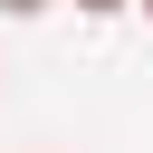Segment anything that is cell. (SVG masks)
Segmentation results:
<instances>
[{
	"label": "cell",
	"instance_id": "6da1fadb",
	"mask_svg": "<svg viewBox=\"0 0 153 153\" xmlns=\"http://www.w3.org/2000/svg\"><path fill=\"white\" fill-rule=\"evenodd\" d=\"M76 10H86V19H115V10H134V0H76Z\"/></svg>",
	"mask_w": 153,
	"mask_h": 153
},
{
	"label": "cell",
	"instance_id": "7a4b0ae2",
	"mask_svg": "<svg viewBox=\"0 0 153 153\" xmlns=\"http://www.w3.org/2000/svg\"><path fill=\"white\" fill-rule=\"evenodd\" d=\"M0 10H10V19H38V10H48V0H0Z\"/></svg>",
	"mask_w": 153,
	"mask_h": 153
},
{
	"label": "cell",
	"instance_id": "3957f363",
	"mask_svg": "<svg viewBox=\"0 0 153 153\" xmlns=\"http://www.w3.org/2000/svg\"><path fill=\"white\" fill-rule=\"evenodd\" d=\"M134 10H143V19H153V0H134Z\"/></svg>",
	"mask_w": 153,
	"mask_h": 153
}]
</instances>
